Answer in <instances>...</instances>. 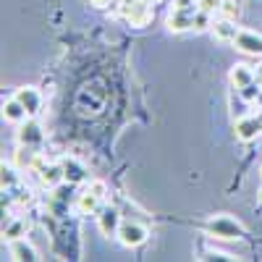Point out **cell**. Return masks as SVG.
<instances>
[{
  "label": "cell",
  "instance_id": "cell-1",
  "mask_svg": "<svg viewBox=\"0 0 262 262\" xmlns=\"http://www.w3.org/2000/svg\"><path fill=\"white\" fill-rule=\"evenodd\" d=\"M205 233L215 242H238V238H244V226L236 221V217L221 212V215H212L210 221L205 223Z\"/></svg>",
  "mask_w": 262,
  "mask_h": 262
},
{
  "label": "cell",
  "instance_id": "cell-2",
  "mask_svg": "<svg viewBox=\"0 0 262 262\" xmlns=\"http://www.w3.org/2000/svg\"><path fill=\"white\" fill-rule=\"evenodd\" d=\"M107 92L102 90V84L92 81V84H84L79 95H76V111L86 118V116H97L102 107H105Z\"/></svg>",
  "mask_w": 262,
  "mask_h": 262
},
{
  "label": "cell",
  "instance_id": "cell-3",
  "mask_svg": "<svg viewBox=\"0 0 262 262\" xmlns=\"http://www.w3.org/2000/svg\"><path fill=\"white\" fill-rule=\"evenodd\" d=\"M107 202V186L105 181H90L76 194V210L84 215H97V210Z\"/></svg>",
  "mask_w": 262,
  "mask_h": 262
},
{
  "label": "cell",
  "instance_id": "cell-4",
  "mask_svg": "<svg viewBox=\"0 0 262 262\" xmlns=\"http://www.w3.org/2000/svg\"><path fill=\"white\" fill-rule=\"evenodd\" d=\"M152 6L155 3H149V0H121V13L123 18L128 21L131 27H147L152 16H155V11H152Z\"/></svg>",
  "mask_w": 262,
  "mask_h": 262
},
{
  "label": "cell",
  "instance_id": "cell-5",
  "mask_svg": "<svg viewBox=\"0 0 262 262\" xmlns=\"http://www.w3.org/2000/svg\"><path fill=\"white\" fill-rule=\"evenodd\" d=\"M147 236H149V228L139 221H123L118 228V242L123 247H139L147 242Z\"/></svg>",
  "mask_w": 262,
  "mask_h": 262
},
{
  "label": "cell",
  "instance_id": "cell-6",
  "mask_svg": "<svg viewBox=\"0 0 262 262\" xmlns=\"http://www.w3.org/2000/svg\"><path fill=\"white\" fill-rule=\"evenodd\" d=\"M121 223H123V217H121V212H118V207H113V205H102L100 210H97V226H100V233L102 236H118V228H121Z\"/></svg>",
  "mask_w": 262,
  "mask_h": 262
},
{
  "label": "cell",
  "instance_id": "cell-7",
  "mask_svg": "<svg viewBox=\"0 0 262 262\" xmlns=\"http://www.w3.org/2000/svg\"><path fill=\"white\" fill-rule=\"evenodd\" d=\"M233 134L238 142H254L259 134H262V116H242L236 123H233Z\"/></svg>",
  "mask_w": 262,
  "mask_h": 262
},
{
  "label": "cell",
  "instance_id": "cell-8",
  "mask_svg": "<svg viewBox=\"0 0 262 262\" xmlns=\"http://www.w3.org/2000/svg\"><path fill=\"white\" fill-rule=\"evenodd\" d=\"M34 173H37V179L42 181V186H48V189H55V186H60L66 181L63 163H48V160H42Z\"/></svg>",
  "mask_w": 262,
  "mask_h": 262
},
{
  "label": "cell",
  "instance_id": "cell-9",
  "mask_svg": "<svg viewBox=\"0 0 262 262\" xmlns=\"http://www.w3.org/2000/svg\"><path fill=\"white\" fill-rule=\"evenodd\" d=\"M42 142H45V134H42V126L34 118H27L24 123H18V144L39 149Z\"/></svg>",
  "mask_w": 262,
  "mask_h": 262
},
{
  "label": "cell",
  "instance_id": "cell-10",
  "mask_svg": "<svg viewBox=\"0 0 262 262\" xmlns=\"http://www.w3.org/2000/svg\"><path fill=\"white\" fill-rule=\"evenodd\" d=\"M233 48L244 55H262V34L249 32V29H238L236 39H233Z\"/></svg>",
  "mask_w": 262,
  "mask_h": 262
},
{
  "label": "cell",
  "instance_id": "cell-11",
  "mask_svg": "<svg viewBox=\"0 0 262 262\" xmlns=\"http://www.w3.org/2000/svg\"><path fill=\"white\" fill-rule=\"evenodd\" d=\"M212 37L217 39V42H233L236 39V34H238V27H236V21L231 18V16H226V13H221V16H215L212 18Z\"/></svg>",
  "mask_w": 262,
  "mask_h": 262
},
{
  "label": "cell",
  "instance_id": "cell-12",
  "mask_svg": "<svg viewBox=\"0 0 262 262\" xmlns=\"http://www.w3.org/2000/svg\"><path fill=\"white\" fill-rule=\"evenodd\" d=\"M194 13L196 11H191V8H176L173 6L165 24H168L170 32H189V29H194Z\"/></svg>",
  "mask_w": 262,
  "mask_h": 262
},
{
  "label": "cell",
  "instance_id": "cell-13",
  "mask_svg": "<svg viewBox=\"0 0 262 262\" xmlns=\"http://www.w3.org/2000/svg\"><path fill=\"white\" fill-rule=\"evenodd\" d=\"M13 97L27 107V113H29L32 118L39 113V107H42V95H39V90H34V86H21V90H16Z\"/></svg>",
  "mask_w": 262,
  "mask_h": 262
},
{
  "label": "cell",
  "instance_id": "cell-14",
  "mask_svg": "<svg viewBox=\"0 0 262 262\" xmlns=\"http://www.w3.org/2000/svg\"><path fill=\"white\" fill-rule=\"evenodd\" d=\"M11 259H16V262H34V259H39V254H37L34 244L27 242V236H24V238L11 242Z\"/></svg>",
  "mask_w": 262,
  "mask_h": 262
},
{
  "label": "cell",
  "instance_id": "cell-15",
  "mask_svg": "<svg viewBox=\"0 0 262 262\" xmlns=\"http://www.w3.org/2000/svg\"><path fill=\"white\" fill-rule=\"evenodd\" d=\"M231 84L238 90H244V86L254 84V66H247V63H236L233 71H231Z\"/></svg>",
  "mask_w": 262,
  "mask_h": 262
},
{
  "label": "cell",
  "instance_id": "cell-16",
  "mask_svg": "<svg viewBox=\"0 0 262 262\" xmlns=\"http://www.w3.org/2000/svg\"><path fill=\"white\" fill-rule=\"evenodd\" d=\"M3 118H6L8 123H16V126H18V123H24V121L32 118V116L27 113V107L21 105L16 97H11V100L3 102Z\"/></svg>",
  "mask_w": 262,
  "mask_h": 262
},
{
  "label": "cell",
  "instance_id": "cell-17",
  "mask_svg": "<svg viewBox=\"0 0 262 262\" xmlns=\"http://www.w3.org/2000/svg\"><path fill=\"white\" fill-rule=\"evenodd\" d=\"M27 231H29V223H27V217H21V215L11 217V221L3 226V236H6V242H16V238H24V236H27Z\"/></svg>",
  "mask_w": 262,
  "mask_h": 262
},
{
  "label": "cell",
  "instance_id": "cell-18",
  "mask_svg": "<svg viewBox=\"0 0 262 262\" xmlns=\"http://www.w3.org/2000/svg\"><path fill=\"white\" fill-rule=\"evenodd\" d=\"M63 170H66V184H81L86 179V170L84 165H79L76 160H63Z\"/></svg>",
  "mask_w": 262,
  "mask_h": 262
},
{
  "label": "cell",
  "instance_id": "cell-19",
  "mask_svg": "<svg viewBox=\"0 0 262 262\" xmlns=\"http://www.w3.org/2000/svg\"><path fill=\"white\" fill-rule=\"evenodd\" d=\"M196 8L215 18V16H221L226 11V0H196Z\"/></svg>",
  "mask_w": 262,
  "mask_h": 262
},
{
  "label": "cell",
  "instance_id": "cell-20",
  "mask_svg": "<svg viewBox=\"0 0 262 262\" xmlns=\"http://www.w3.org/2000/svg\"><path fill=\"white\" fill-rule=\"evenodd\" d=\"M16 184H18V170L3 163V189H13Z\"/></svg>",
  "mask_w": 262,
  "mask_h": 262
},
{
  "label": "cell",
  "instance_id": "cell-21",
  "mask_svg": "<svg viewBox=\"0 0 262 262\" xmlns=\"http://www.w3.org/2000/svg\"><path fill=\"white\" fill-rule=\"evenodd\" d=\"M200 259L207 262V259H236V257H233V254H226V252H205Z\"/></svg>",
  "mask_w": 262,
  "mask_h": 262
},
{
  "label": "cell",
  "instance_id": "cell-22",
  "mask_svg": "<svg viewBox=\"0 0 262 262\" xmlns=\"http://www.w3.org/2000/svg\"><path fill=\"white\" fill-rule=\"evenodd\" d=\"M92 8H111V6H121V0H86Z\"/></svg>",
  "mask_w": 262,
  "mask_h": 262
},
{
  "label": "cell",
  "instance_id": "cell-23",
  "mask_svg": "<svg viewBox=\"0 0 262 262\" xmlns=\"http://www.w3.org/2000/svg\"><path fill=\"white\" fill-rule=\"evenodd\" d=\"M173 6H176V8H191V11H196V0H173Z\"/></svg>",
  "mask_w": 262,
  "mask_h": 262
},
{
  "label": "cell",
  "instance_id": "cell-24",
  "mask_svg": "<svg viewBox=\"0 0 262 262\" xmlns=\"http://www.w3.org/2000/svg\"><path fill=\"white\" fill-rule=\"evenodd\" d=\"M254 81L262 86V63H257V66H254Z\"/></svg>",
  "mask_w": 262,
  "mask_h": 262
},
{
  "label": "cell",
  "instance_id": "cell-25",
  "mask_svg": "<svg viewBox=\"0 0 262 262\" xmlns=\"http://www.w3.org/2000/svg\"><path fill=\"white\" fill-rule=\"evenodd\" d=\"M259 202H262V191H259Z\"/></svg>",
  "mask_w": 262,
  "mask_h": 262
},
{
  "label": "cell",
  "instance_id": "cell-26",
  "mask_svg": "<svg viewBox=\"0 0 262 262\" xmlns=\"http://www.w3.org/2000/svg\"><path fill=\"white\" fill-rule=\"evenodd\" d=\"M259 170H262V168H259Z\"/></svg>",
  "mask_w": 262,
  "mask_h": 262
}]
</instances>
